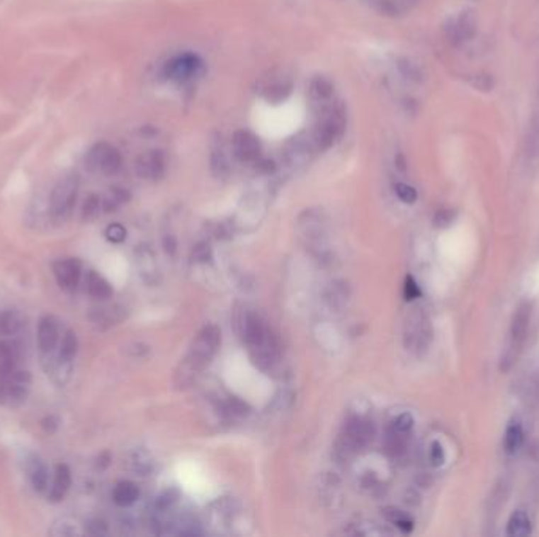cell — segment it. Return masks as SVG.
Returning <instances> with one entry per match:
<instances>
[{"label":"cell","mask_w":539,"mask_h":537,"mask_svg":"<svg viewBox=\"0 0 539 537\" xmlns=\"http://www.w3.org/2000/svg\"><path fill=\"white\" fill-rule=\"evenodd\" d=\"M385 448H387V452L391 456H401L405 451L404 434H399L396 430L391 429L388 432L387 441H385Z\"/></svg>","instance_id":"obj_27"},{"label":"cell","mask_w":539,"mask_h":537,"mask_svg":"<svg viewBox=\"0 0 539 537\" xmlns=\"http://www.w3.org/2000/svg\"><path fill=\"white\" fill-rule=\"evenodd\" d=\"M431 462L433 466H440L445 462V451L438 441H433L431 446Z\"/></svg>","instance_id":"obj_39"},{"label":"cell","mask_w":539,"mask_h":537,"mask_svg":"<svg viewBox=\"0 0 539 537\" xmlns=\"http://www.w3.org/2000/svg\"><path fill=\"white\" fill-rule=\"evenodd\" d=\"M473 86L478 90H482V91L491 90L494 87L492 76H476L475 81H473Z\"/></svg>","instance_id":"obj_40"},{"label":"cell","mask_w":539,"mask_h":537,"mask_svg":"<svg viewBox=\"0 0 539 537\" xmlns=\"http://www.w3.org/2000/svg\"><path fill=\"white\" fill-rule=\"evenodd\" d=\"M79 191L78 175H68L62 179L51 194V215L55 219H65L74 208Z\"/></svg>","instance_id":"obj_4"},{"label":"cell","mask_w":539,"mask_h":537,"mask_svg":"<svg viewBox=\"0 0 539 537\" xmlns=\"http://www.w3.org/2000/svg\"><path fill=\"white\" fill-rule=\"evenodd\" d=\"M385 515H387V519L393 521L399 529H402L404 533H410L413 529V521L404 512L397 511V509H387Z\"/></svg>","instance_id":"obj_29"},{"label":"cell","mask_w":539,"mask_h":537,"mask_svg":"<svg viewBox=\"0 0 539 537\" xmlns=\"http://www.w3.org/2000/svg\"><path fill=\"white\" fill-rule=\"evenodd\" d=\"M23 317L16 310H4L0 312V337L15 336L23 328Z\"/></svg>","instance_id":"obj_20"},{"label":"cell","mask_w":539,"mask_h":537,"mask_svg":"<svg viewBox=\"0 0 539 537\" xmlns=\"http://www.w3.org/2000/svg\"><path fill=\"white\" fill-rule=\"evenodd\" d=\"M396 164H397V169H399V171H402V172L405 171V159H404L402 154H397Z\"/></svg>","instance_id":"obj_43"},{"label":"cell","mask_w":539,"mask_h":537,"mask_svg":"<svg viewBox=\"0 0 539 537\" xmlns=\"http://www.w3.org/2000/svg\"><path fill=\"white\" fill-rule=\"evenodd\" d=\"M224 409H226V413L230 416V418H243V416L248 414L249 407L240 399L232 397L227 400L226 405H224Z\"/></svg>","instance_id":"obj_30"},{"label":"cell","mask_w":539,"mask_h":537,"mask_svg":"<svg viewBox=\"0 0 539 537\" xmlns=\"http://www.w3.org/2000/svg\"><path fill=\"white\" fill-rule=\"evenodd\" d=\"M407 323V334H405V344H407V347L412 350H421L428 347L432 336L428 317L423 312H415L412 314Z\"/></svg>","instance_id":"obj_8"},{"label":"cell","mask_w":539,"mask_h":537,"mask_svg":"<svg viewBox=\"0 0 539 537\" xmlns=\"http://www.w3.org/2000/svg\"><path fill=\"white\" fill-rule=\"evenodd\" d=\"M453 219H454V211L450 208H442L437 211L436 216H433V225H436V227H446V225H450L453 222Z\"/></svg>","instance_id":"obj_38"},{"label":"cell","mask_w":539,"mask_h":537,"mask_svg":"<svg viewBox=\"0 0 539 537\" xmlns=\"http://www.w3.org/2000/svg\"><path fill=\"white\" fill-rule=\"evenodd\" d=\"M202 69V60L195 54H181L166 63L164 73L171 81L185 82L198 76Z\"/></svg>","instance_id":"obj_6"},{"label":"cell","mask_w":539,"mask_h":537,"mask_svg":"<svg viewBox=\"0 0 539 537\" xmlns=\"http://www.w3.org/2000/svg\"><path fill=\"white\" fill-rule=\"evenodd\" d=\"M136 174L145 180H159L166 174V157L161 150H150L139 154Z\"/></svg>","instance_id":"obj_9"},{"label":"cell","mask_w":539,"mask_h":537,"mask_svg":"<svg viewBox=\"0 0 539 537\" xmlns=\"http://www.w3.org/2000/svg\"><path fill=\"white\" fill-rule=\"evenodd\" d=\"M123 164L122 154L110 144L100 142L90 148L86 158V166L90 172H101L104 175H115Z\"/></svg>","instance_id":"obj_3"},{"label":"cell","mask_w":539,"mask_h":537,"mask_svg":"<svg viewBox=\"0 0 539 537\" xmlns=\"http://www.w3.org/2000/svg\"><path fill=\"white\" fill-rule=\"evenodd\" d=\"M221 344V331L215 324H208V327L202 328L198 337L194 339V342L188 353L186 358L181 361L180 369L175 375V381L178 386H188L191 385L195 380V377L200 375V372L205 369V366L212 361L215 353L218 351Z\"/></svg>","instance_id":"obj_1"},{"label":"cell","mask_w":539,"mask_h":537,"mask_svg":"<svg viewBox=\"0 0 539 537\" xmlns=\"http://www.w3.org/2000/svg\"><path fill=\"white\" fill-rule=\"evenodd\" d=\"M18 350L15 344L0 341V380L10 377L16 371Z\"/></svg>","instance_id":"obj_18"},{"label":"cell","mask_w":539,"mask_h":537,"mask_svg":"<svg viewBox=\"0 0 539 537\" xmlns=\"http://www.w3.org/2000/svg\"><path fill=\"white\" fill-rule=\"evenodd\" d=\"M86 284H87V292L89 295L92 296V298L95 300H109L112 293H114V290H112V286L109 284V282L104 279L100 273L96 271H89L87 274V279H86Z\"/></svg>","instance_id":"obj_17"},{"label":"cell","mask_w":539,"mask_h":537,"mask_svg":"<svg viewBox=\"0 0 539 537\" xmlns=\"http://www.w3.org/2000/svg\"><path fill=\"white\" fill-rule=\"evenodd\" d=\"M59 323L52 315H45L38 323V347L43 353H51L59 342Z\"/></svg>","instance_id":"obj_13"},{"label":"cell","mask_w":539,"mask_h":537,"mask_svg":"<svg viewBox=\"0 0 539 537\" xmlns=\"http://www.w3.org/2000/svg\"><path fill=\"white\" fill-rule=\"evenodd\" d=\"M397 67H399V69H401V73L405 79L413 81V82H421L423 81L421 68H419L416 63H413L412 60L402 59L401 62H399Z\"/></svg>","instance_id":"obj_28"},{"label":"cell","mask_w":539,"mask_h":537,"mask_svg":"<svg viewBox=\"0 0 539 537\" xmlns=\"http://www.w3.org/2000/svg\"><path fill=\"white\" fill-rule=\"evenodd\" d=\"M445 32L453 43L472 40L476 33V19L472 11H464L456 19H450L445 26Z\"/></svg>","instance_id":"obj_12"},{"label":"cell","mask_w":539,"mask_h":537,"mask_svg":"<svg viewBox=\"0 0 539 537\" xmlns=\"http://www.w3.org/2000/svg\"><path fill=\"white\" fill-rule=\"evenodd\" d=\"M212 259H213L212 247H210L207 243H199L194 246V249L191 252V260L195 261V264H207V261H212Z\"/></svg>","instance_id":"obj_33"},{"label":"cell","mask_w":539,"mask_h":537,"mask_svg":"<svg viewBox=\"0 0 539 537\" xmlns=\"http://www.w3.org/2000/svg\"><path fill=\"white\" fill-rule=\"evenodd\" d=\"M290 89H292L290 84H287L284 81L283 82H273V84H270V86L265 87L263 96L271 103H281L285 100L287 96H289Z\"/></svg>","instance_id":"obj_26"},{"label":"cell","mask_w":539,"mask_h":537,"mask_svg":"<svg viewBox=\"0 0 539 537\" xmlns=\"http://www.w3.org/2000/svg\"><path fill=\"white\" fill-rule=\"evenodd\" d=\"M69 487H72V470L68 468V465L60 463L55 466L54 482L51 492H49V499L54 501V503H59V501L65 498Z\"/></svg>","instance_id":"obj_14"},{"label":"cell","mask_w":539,"mask_h":537,"mask_svg":"<svg viewBox=\"0 0 539 537\" xmlns=\"http://www.w3.org/2000/svg\"><path fill=\"white\" fill-rule=\"evenodd\" d=\"M404 296L407 301H413L421 296V290H419V287L416 284V281L413 279L412 276H407L405 278V284H404Z\"/></svg>","instance_id":"obj_37"},{"label":"cell","mask_w":539,"mask_h":537,"mask_svg":"<svg viewBox=\"0 0 539 537\" xmlns=\"http://www.w3.org/2000/svg\"><path fill=\"white\" fill-rule=\"evenodd\" d=\"M505 451L508 454L519 452L523 444V429L519 422H511L505 432Z\"/></svg>","instance_id":"obj_23"},{"label":"cell","mask_w":539,"mask_h":537,"mask_svg":"<svg viewBox=\"0 0 539 537\" xmlns=\"http://www.w3.org/2000/svg\"><path fill=\"white\" fill-rule=\"evenodd\" d=\"M78 350H79L78 336H76L74 331H67L60 344V353H59L60 363H72L74 356L78 355Z\"/></svg>","instance_id":"obj_24"},{"label":"cell","mask_w":539,"mask_h":537,"mask_svg":"<svg viewBox=\"0 0 539 537\" xmlns=\"http://www.w3.org/2000/svg\"><path fill=\"white\" fill-rule=\"evenodd\" d=\"M530 319H531V306L528 305V303H522V305L517 307L516 314L513 317V323H511V347L506 353L505 363H513L516 351L521 349V345L525 341V336H527L528 333Z\"/></svg>","instance_id":"obj_7"},{"label":"cell","mask_w":539,"mask_h":537,"mask_svg":"<svg viewBox=\"0 0 539 537\" xmlns=\"http://www.w3.org/2000/svg\"><path fill=\"white\" fill-rule=\"evenodd\" d=\"M210 166H212V172L216 179H224V176H227L229 164H227L226 154H224L222 148H220V145H216L212 150V157H210Z\"/></svg>","instance_id":"obj_25"},{"label":"cell","mask_w":539,"mask_h":537,"mask_svg":"<svg viewBox=\"0 0 539 537\" xmlns=\"http://www.w3.org/2000/svg\"><path fill=\"white\" fill-rule=\"evenodd\" d=\"M508 536L511 537H523L531 533V520L527 512L516 511L508 521Z\"/></svg>","instance_id":"obj_21"},{"label":"cell","mask_w":539,"mask_h":537,"mask_svg":"<svg viewBox=\"0 0 539 537\" xmlns=\"http://www.w3.org/2000/svg\"><path fill=\"white\" fill-rule=\"evenodd\" d=\"M30 373L15 371L10 377L0 380V404L6 407H19L29 397Z\"/></svg>","instance_id":"obj_5"},{"label":"cell","mask_w":539,"mask_h":537,"mask_svg":"<svg viewBox=\"0 0 539 537\" xmlns=\"http://www.w3.org/2000/svg\"><path fill=\"white\" fill-rule=\"evenodd\" d=\"M100 207H101V200L98 196H89V199L86 200L82 207V217L86 221H90V219H95L96 215L100 213Z\"/></svg>","instance_id":"obj_34"},{"label":"cell","mask_w":539,"mask_h":537,"mask_svg":"<svg viewBox=\"0 0 539 537\" xmlns=\"http://www.w3.org/2000/svg\"><path fill=\"white\" fill-rule=\"evenodd\" d=\"M130 197L131 196L127 189L112 188V189H109V193L106 194V197L103 199L101 207L104 211H106V213H112V211H117L118 208L122 207V205L127 203L130 200Z\"/></svg>","instance_id":"obj_22"},{"label":"cell","mask_w":539,"mask_h":537,"mask_svg":"<svg viewBox=\"0 0 539 537\" xmlns=\"http://www.w3.org/2000/svg\"><path fill=\"white\" fill-rule=\"evenodd\" d=\"M29 476L33 489L37 492H45L49 484V470L47 466L40 460L38 457H35L29 466Z\"/></svg>","instance_id":"obj_19"},{"label":"cell","mask_w":539,"mask_h":537,"mask_svg":"<svg viewBox=\"0 0 539 537\" xmlns=\"http://www.w3.org/2000/svg\"><path fill=\"white\" fill-rule=\"evenodd\" d=\"M139 498V487L131 482V480H122L115 485L114 492H112V499L114 503L120 507H130L137 501Z\"/></svg>","instance_id":"obj_16"},{"label":"cell","mask_w":539,"mask_h":537,"mask_svg":"<svg viewBox=\"0 0 539 537\" xmlns=\"http://www.w3.org/2000/svg\"><path fill=\"white\" fill-rule=\"evenodd\" d=\"M344 112L334 103H328L320 108V120L312 132L311 144L319 152H325L336 144L344 130Z\"/></svg>","instance_id":"obj_2"},{"label":"cell","mask_w":539,"mask_h":537,"mask_svg":"<svg viewBox=\"0 0 539 537\" xmlns=\"http://www.w3.org/2000/svg\"><path fill=\"white\" fill-rule=\"evenodd\" d=\"M163 246H164V251L169 254V256H174L175 251H177V242H175V238L172 235H167L164 238Z\"/></svg>","instance_id":"obj_41"},{"label":"cell","mask_w":539,"mask_h":537,"mask_svg":"<svg viewBox=\"0 0 539 537\" xmlns=\"http://www.w3.org/2000/svg\"><path fill=\"white\" fill-rule=\"evenodd\" d=\"M234 157L240 162H256L261 158V144L249 131H235L232 136Z\"/></svg>","instance_id":"obj_10"},{"label":"cell","mask_w":539,"mask_h":537,"mask_svg":"<svg viewBox=\"0 0 539 537\" xmlns=\"http://www.w3.org/2000/svg\"><path fill=\"white\" fill-rule=\"evenodd\" d=\"M82 274V264L78 259H62L54 264V276L64 290H74Z\"/></svg>","instance_id":"obj_11"},{"label":"cell","mask_w":539,"mask_h":537,"mask_svg":"<svg viewBox=\"0 0 539 537\" xmlns=\"http://www.w3.org/2000/svg\"><path fill=\"white\" fill-rule=\"evenodd\" d=\"M413 424H415L413 422V416L410 413H402V414H399L396 421L393 422V430L405 435L413 429Z\"/></svg>","instance_id":"obj_36"},{"label":"cell","mask_w":539,"mask_h":537,"mask_svg":"<svg viewBox=\"0 0 539 537\" xmlns=\"http://www.w3.org/2000/svg\"><path fill=\"white\" fill-rule=\"evenodd\" d=\"M104 235H106L110 243L118 244L125 242V238H127V229H125L122 224H110L106 232H104Z\"/></svg>","instance_id":"obj_35"},{"label":"cell","mask_w":539,"mask_h":537,"mask_svg":"<svg viewBox=\"0 0 539 537\" xmlns=\"http://www.w3.org/2000/svg\"><path fill=\"white\" fill-rule=\"evenodd\" d=\"M310 95H311V100L322 108V106L331 103L333 100V95H334L333 84L328 81L327 77H322V76L314 77L310 86Z\"/></svg>","instance_id":"obj_15"},{"label":"cell","mask_w":539,"mask_h":537,"mask_svg":"<svg viewBox=\"0 0 539 537\" xmlns=\"http://www.w3.org/2000/svg\"><path fill=\"white\" fill-rule=\"evenodd\" d=\"M257 167H259V171L263 172V174H271V172H275V169H276L275 162L270 161V159H262L257 164Z\"/></svg>","instance_id":"obj_42"},{"label":"cell","mask_w":539,"mask_h":537,"mask_svg":"<svg viewBox=\"0 0 539 537\" xmlns=\"http://www.w3.org/2000/svg\"><path fill=\"white\" fill-rule=\"evenodd\" d=\"M395 193L399 197V200H402L404 203H413L418 199L416 189L407 185V183H396Z\"/></svg>","instance_id":"obj_32"},{"label":"cell","mask_w":539,"mask_h":537,"mask_svg":"<svg viewBox=\"0 0 539 537\" xmlns=\"http://www.w3.org/2000/svg\"><path fill=\"white\" fill-rule=\"evenodd\" d=\"M178 497H180V494H178V492L175 490V489L166 490V492L161 493L159 497L157 498V501H155V507L158 509V511L164 512V511H167V509H171L175 503H177Z\"/></svg>","instance_id":"obj_31"}]
</instances>
